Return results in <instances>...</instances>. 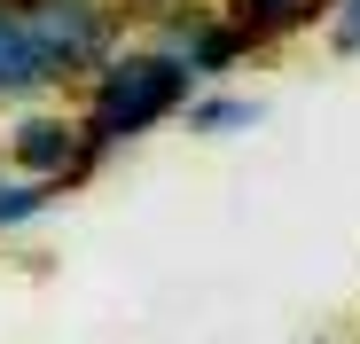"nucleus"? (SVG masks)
<instances>
[{
	"mask_svg": "<svg viewBox=\"0 0 360 344\" xmlns=\"http://www.w3.org/2000/svg\"><path fill=\"white\" fill-rule=\"evenodd\" d=\"M188 94H196V86H188V71L165 63V55L141 39V47H117V55H102V63L86 71V102L71 110V118H79L86 149H94V157H110V149H126V141H141V133L172 126Z\"/></svg>",
	"mask_w": 360,
	"mask_h": 344,
	"instance_id": "f257e3e1",
	"label": "nucleus"
},
{
	"mask_svg": "<svg viewBox=\"0 0 360 344\" xmlns=\"http://www.w3.org/2000/svg\"><path fill=\"white\" fill-rule=\"evenodd\" d=\"M149 47L165 55V63H180V71H188V86H219L227 71H243L251 32L235 24L219 0H157Z\"/></svg>",
	"mask_w": 360,
	"mask_h": 344,
	"instance_id": "f03ea898",
	"label": "nucleus"
},
{
	"mask_svg": "<svg viewBox=\"0 0 360 344\" xmlns=\"http://www.w3.org/2000/svg\"><path fill=\"white\" fill-rule=\"evenodd\" d=\"M16 8L39 32V47H47V63H55L63 86L86 79L102 55L126 47V8H117V0H16Z\"/></svg>",
	"mask_w": 360,
	"mask_h": 344,
	"instance_id": "7ed1b4c3",
	"label": "nucleus"
},
{
	"mask_svg": "<svg viewBox=\"0 0 360 344\" xmlns=\"http://www.w3.org/2000/svg\"><path fill=\"white\" fill-rule=\"evenodd\" d=\"M8 164H16V180L71 188V180L94 172V149H86V133H79L71 110L32 102V110H8Z\"/></svg>",
	"mask_w": 360,
	"mask_h": 344,
	"instance_id": "20e7f679",
	"label": "nucleus"
},
{
	"mask_svg": "<svg viewBox=\"0 0 360 344\" xmlns=\"http://www.w3.org/2000/svg\"><path fill=\"white\" fill-rule=\"evenodd\" d=\"M55 86H63V79H55L39 32L24 24L16 0H0V110H32V102H47Z\"/></svg>",
	"mask_w": 360,
	"mask_h": 344,
	"instance_id": "39448f33",
	"label": "nucleus"
},
{
	"mask_svg": "<svg viewBox=\"0 0 360 344\" xmlns=\"http://www.w3.org/2000/svg\"><path fill=\"white\" fill-rule=\"evenodd\" d=\"M219 8L251 32V47H274V39H290V32L321 24V16H329V0H219Z\"/></svg>",
	"mask_w": 360,
	"mask_h": 344,
	"instance_id": "423d86ee",
	"label": "nucleus"
},
{
	"mask_svg": "<svg viewBox=\"0 0 360 344\" xmlns=\"http://www.w3.org/2000/svg\"><path fill=\"white\" fill-rule=\"evenodd\" d=\"M180 118H188V133H243V126H259V102H251V94H219V86H204V94L180 102Z\"/></svg>",
	"mask_w": 360,
	"mask_h": 344,
	"instance_id": "0eeeda50",
	"label": "nucleus"
},
{
	"mask_svg": "<svg viewBox=\"0 0 360 344\" xmlns=\"http://www.w3.org/2000/svg\"><path fill=\"white\" fill-rule=\"evenodd\" d=\"M47 204H55V188H39V180H16V172H0V235L32 227Z\"/></svg>",
	"mask_w": 360,
	"mask_h": 344,
	"instance_id": "6e6552de",
	"label": "nucleus"
},
{
	"mask_svg": "<svg viewBox=\"0 0 360 344\" xmlns=\"http://www.w3.org/2000/svg\"><path fill=\"white\" fill-rule=\"evenodd\" d=\"M321 24H329V47L337 55H360V0H329Z\"/></svg>",
	"mask_w": 360,
	"mask_h": 344,
	"instance_id": "1a4fd4ad",
	"label": "nucleus"
},
{
	"mask_svg": "<svg viewBox=\"0 0 360 344\" xmlns=\"http://www.w3.org/2000/svg\"><path fill=\"white\" fill-rule=\"evenodd\" d=\"M141 8H157V0H141Z\"/></svg>",
	"mask_w": 360,
	"mask_h": 344,
	"instance_id": "9d476101",
	"label": "nucleus"
}]
</instances>
